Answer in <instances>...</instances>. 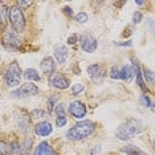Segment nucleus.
<instances>
[{"label":"nucleus","instance_id":"10","mask_svg":"<svg viewBox=\"0 0 155 155\" xmlns=\"http://www.w3.org/2000/svg\"><path fill=\"white\" fill-rule=\"evenodd\" d=\"M3 44L9 49H15L20 45V40L16 31H7L3 37Z\"/></svg>","mask_w":155,"mask_h":155},{"label":"nucleus","instance_id":"16","mask_svg":"<svg viewBox=\"0 0 155 155\" xmlns=\"http://www.w3.org/2000/svg\"><path fill=\"white\" fill-rule=\"evenodd\" d=\"M24 78L28 81H40L41 77L37 73L36 69H27L25 72H24Z\"/></svg>","mask_w":155,"mask_h":155},{"label":"nucleus","instance_id":"34","mask_svg":"<svg viewBox=\"0 0 155 155\" xmlns=\"http://www.w3.org/2000/svg\"><path fill=\"white\" fill-rule=\"evenodd\" d=\"M115 44H117V45H119V47H131V45H133V43H131V41H126V43H115Z\"/></svg>","mask_w":155,"mask_h":155},{"label":"nucleus","instance_id":"27","mask_svg":"<svg viewBox=\"0 0 155 155\" xmlns=\"http://www.w3.org/2000/svg\"><path fill=\"white\" fill-rule=\"evenodd\" d=\"M142 19H143V16H142V13L140 12H135L133 15V23L134 24H139L140 21H142Z\"/></svg>","mask_w":155,"mask_h":155},{"label":"nucleus","instance_id":"22","mask_svg":"<svg viewBox=\"0 0 155 155\" xmlns=\"http://www.w3.org/2000/svg\"><path fill=\"white\" fill-rule=\"evenodd\" d=\"M54 113H56V115H57V117H65V106H64V104L56 105Z\"/></svg>","mask_w":155,"mask_h":155},{"label":"nucleus","instance_id":"28","mask_svg":"<svg viewBox=\"0 0 155 155\" xmlns=\"http://www.w3.org/2000/svg\"><path fill=\"white\" fill-rule=\"evenodd\" d=\"M31 114H32L35 118H40V117H44L45 115V111L41 110V109H35V110H32Z\"/></svg>","mask_w":155,"mask_h":155},{"label":"nucleus","instance_id":"2","mask_svg":"<svg viewBox=\"0 0 155 155\" xmlns=\"http://www.w3.org/2000/svg\"><path fill=\"white\" fill-rule=\"evenodd\" d=\"M142 131H143L142 123L139 121H137V119H129V121L122 123V125L117 129L115 137L121 140H129V139H131L134 135L140 134Z\"/></svg>","mask_w":155,"mask_h":155},{"label":"nucleus","instance_id":"6","mask_svg":"<svg viewBox=\"0 0 155 155\" xmlns=\"http://www.w3.org/2000/svg\"><path fill=\"white\" fill-rule=\"evenodd\" d=\"M80 44H81L82 51L86 52V53H93V52L98 48L97 40L91 36V35H89V33L81 35V36H80Z\"/></svg>","mask_w":155,"mask_h":155},{"label":"nucleus","instance_id":"25","mask_svg":"<svg viewBox=\"0 0 155 155\" xmlns=\"http://www.w3.org/2000/svg\"><path fill=\"white\" fill-rule=\"evenodd\" d=\"M85 90V86L82 85V84H74V85L72 86V93L74 94V96H77V94L82 93V91Z\"/></svg>","mask_w":155,"mask_h":155},{"label":"nucleus","instance_id":"36","mask_svg":"<svg viewBox=\"0 0 155 155\" xmlns=\"http://www.w3.org/2000/svg\"><path fill=\"white\" fill-rule=\"evenodd\" d=\"M135 4H137V5H143L144 2H135Z\"/></svg>","mask_w":155,"mask_h":155},{"label":"nucleus","instance_id":"32","mask_svg":"<svg viewBox=\"0 0 155 155\" xmlns=\"http://www.w3.org/2000/svg\"><path fill=\"white\" fill-rule=\"evenodd\" d=\"M77 41H80V38H78V36H77V35H73V36H70V37L68 38V43H69V44H76Z\"/></svg>","mask_w":155,"mask_h":155},{"label":"nucleus","instance_id":"1","mask_svg":"<svg viewBox=\"0 0 155 155\" xmlns=\"http://www.w3.org/2000/svg\"><path fill=\"white\" fill-rule=\"evenodd\" d=\"M94 123L91 121H80L77 122L73 127H70L68 130V133H66V137H68L69 140H81L84 138H86V137H89L93 134L94 131Z\"/></svg>","mask_w":155,"mask_h":155},{"label":"nucleus","instance_id":"12","mask_svg":"<svg viewBox=\"0 0 155 155\" xmlns=\"http://www.w3.org/2000/svg\"><path fill=\"white\" fill-rule=\"evenodd\" d=\"M52 131H53V127H52V125L47 121L40 122L35 126V133L40 137H48L49 134H52Z\"/></svg>","mask_w":155,"mask_h":155},{"label":"nucleus","instance_id":"14","mask_svg":"<svg viewBox=\"0 0 155 155\" xmlns=\"http://www.w3.org/2000/svg\"><path fill=\"white\" fill-rule=\"evenodd\" d=\"M35 155H56L54 150L51 147L48 142H41L35 150Z\"/></svg>","mask_w":155,"mask_h":155},{"label":"nucleus","instance_id":"20","mask_svg":"<svg viewBox=\"0 0 155 155\" xmlns=\"http://www.w3.org/2000/svg\"><path fill=\"white\" fill-rule=\"evenodd\" d=\"M7 15H9V9H7V7L4 4H2V7H0V20H2V25L5 24Z\"/></svg>","mask_w":155,"mask_h":155},{"label":"nucleus","instance_id":"24","mask_svg":"<svg viewBox=\"0 0 155 155\" xmlns=\"http://www.w3.org/2000/svg\"><path fill=\"white\" fill-rule=\"evenodd\" d=\"M139 100H140V102H142L144 106H147V107H154V106H153V105H154V104H153V101L150 100V97L147 96V94H142Z\"/></svg>","mask_w":155,"mask_h":155},{"label":"nucleus","instance_id":"3","mask_svg":"<svg viewBox=\"0 0 155 155\" xmlns=\"http://www.w3.org/2000/svg\"><path fill=\"white\" fill-rule=\"evenodd\" d=\"M20 78H21V68L17 64V61L11 62L5 69L4 73V80L7 86L15 87L20 85Z\"/></svg>","mask_w":155,"mask_h":155},{"label":"nucleus","instance_id":"23","mask_svg":"<svg viewBox=\"0 0 155 155\" xmlns=\"http://www.w3.org/2000/svg\"><path fill=\"white\" fill-rule=\"evenodd\" d=\"M76 21L77 23H81V24H85L86 21H87V19H89V17H87V13H85V12H80V13H77L76 15Z\"/></svg>","mask_w":155,"mask_h":155},{"label":"nucleus","instance_id":"15","mask_svg":"<svg viewBox=\"0 0 155 155\" xmlns=\"http://www.w3.org/2000/svg\"><path fill=\"white\" fill-rule=\"evenodd\" d=\"M121 150L123 151V153H126L127 155H146V154H144L142 150L139 149V147L133 146V144H127V146L122 147Z\"/></svg>","mask_w":155,"mask_h":155},{"label":"nucleus","instance_id":"30","mask_svg":"<svg viewBox=\"0 0 155 155\" xmlns=\"http://www.w3.org/2000/svg\"><path fill=\"white\" fill-rule=\"evenodd\" d=\"M29 5H31V2H24V0H19L17 2V7H20V8H27Z\"/></svg>","mask_w":155,"mask_h":155},{"label":"nucleus","instance_id":"33","mask_svg":"<svg viewBox=\"0 0 155 155\" xmlns=\"http://www.w3.org/2000/svg\"><path fill=\"white\" fill-rule=\"evenodd\" d=\"M7 150H9V146H7V143L3 140V142H2V155H5Z\"/></svg>","mask_w":155,"mask_h":155},{"label":"nucleus","instance_id":"8","mask_svg":"<svg viewBox=\"0 0 155 155\" xmlns=\"http://www.w3.org/2000/svg\"><path fill=\"white\" fill-rule=\"evenodd\" d=\"M86 72H87V74H89L90 80L96 84H101L102 80L105 78V69H104V66L100 64H93V65L87 66Z\"/></svg>","mask_w":155,"mask_h":155},{"label":"nucleus","instance_id":"18","mask_svg":"<svg viewBox=\"0 0 155 155\" xmlns=\"http://www.w3.org/2000/svg\"><path fill=\"white\" fill-rule=\"evenodd\" d=\"M142 72H143V77H144V80H146V82L154 85L155 84V73L153 72V70L147 69V68H143Z\"/></svg>","mask_w":155,"mask_h":155},{"label":"nucleus","instance_id":"19","mask_svg":"<svg viewBox=\"0 0 155 155\" xmlns=\"http://www.w3.org/2000/svg\"><path fill=\"white\" fill-rule=\"evenodd\" d=\"M135 77H137V85H138L140 89L144 91V90H146V86H144V81L142 78V72H140V69H139V65H138V68H137V74H135Z\"/></svg>","mask_w":155,"mask_h":155},{"label":"nucleus","instance_id":"35","mask_svg":"<svg viewBox=\"0 0 155 155\" xmlns=\"http://www.w3.org/2000/svg\"><path fill=\"white\" fill-rule=\"evenodd\" d=\"M123 4H125V2H121V3H114V5H117V7H122Z\"/></svg>","mask_w":155,"mask_h":155},{"label":"nucleus","instance_id":"7","mask_svg":"<svg viewBox=\"0 0 155 155\" xmlns=\"http://www.w3.org/2000/svg\"><path fill=\"white\" fill-rule=\"evenodd\" d=\"M69 114L76 119H82L86 115V105L81 101H73L69 104Z\"/></svg>","mask_w":155,"mask_h":155},{"label":"nucleus","instance_id":"21","mask_svg":"<svg viewBox=\"0 0 155 155\" xmlns=\"http://www.w3.org/2000/svg\"><path fill=\"white\" fill-rule=\"evenodd\" d=\"M119 72H121V66L113 65L110 69V77L113 80H119Z\"/></svg>","mask_w":155,"mask_h":155},{"label":"nucleus","instance_id":"9","mask_svg":"<svg viewBox=\"0 0 155 155\" xmlns=\"http://www.w3.org/2000/svg\"><path fill=\"white\" fill-rule=\"evenodd\" d=\"M49 84H51L53 87H56V89H60V90H65L69 87V80L68 77L61 74V73H56V74H53L49 78Z\"/></svg>","mask_w":155,"mask_h":155},{"label":"nucleus","instance_id":"17","mask_svg":"<svg viewBox=\"0 0 155 155\" xmlns=\"http://www.w3.org/2000/svg\"><path fill=\"white\" fill-rule=\"evenodd\" d=\"M8 146H9V150H8L9 155H21V146H20V143L17 140H13Z\"/></svg>","mask_w":155,"mask_h":155},{"label":"nucleus","instance_id":"26","mask_svg":"<svg viewBox=\"0 0 155 155\" xmlns=\"http://www.w3.org/2000/svg\"><path fill=\"white\" fill-rule=\"evenodd\" d=\"M57 98H58V97L54 94V96H52V97L48 100V109H49V111L54 110V102L57 101Z\"/></svg>","mask_w":155,"mask_h":155},{"label":"nucleus","instance_id":"31","mask_svg":"<svg viewBox=\"0 0 155 155\" xmlns=\"http://www.w3.org/2000/svg\"><path fill=\"white\" fill-rule=\"evenodd\" d=\"M62 12H64L66 16H69V17L73 16V9L70 8V7H64V8H62Z\"/></svg>","mask_w":155,"mask_h":155},{"label":"nucleus","instance_id":"13","mask_svg":"<svg viewBox=\"0 0 155 155\" xmlns=\"http://www.w3.org/2000/svg\"><path fill=\"white\" fill-rule=\"evenodd\" d=\"M54 57L57 60L58 64H65L66 60H68V49L64 45H57L54 47Z\"/></svg>","mask_w":155,"mask_h":155},{"label":"nucleus","instance_id":"37","mask_svg":"<svg viewBox=\"0 0 155 155\" xmlns=\"http://www.w3.org/2000/svg\"><path fill=\"white\" fill-rule=\"evenodd\" d=\"M153 146H154V149H155V139L153 140Z\"/></svg>","mask_w":155,"mask_h":155},{"label":"nucleus","instance_id":"29","mask_svg":"<svg viewBox=\"0 0 155 155\" xmlns=\"http://www.w3.org/2000/svg\"><path fill=\"white\" fill-rule=\"evenodd\" d=\"M56 125L58 127H62V126L66 125V117H57L56 118Z\"/></svg>","mask_w":155,"mask_h":155},{"label":"nucleus","instance_id":"4","mask_svg":"<svg viewBox=\"0 0 155 155\" xmlns=\"http://www.w3.org/2000/svg\"><path fill=\"white\" fill-rule=\"evenodd\" d=\"M8 19H9V21H11L13 31H16L17 33L24 31V28H25V17H24V13L20 7L15 5V7L9 8Z\"/></svg>","mask_w":155,"mask_h":155},{"label":"nucleus","instance_id":"5","mask_svg":"<svg viewBox=\"0 0 155 155\" xmlns=\"http://www.w3.org/2000/svg\"><path fill=\"white\" fill-rule=\"evenodd\" d=\"M37 93H38V87L32 82H28V84H23V85H20L16 90H13L11 93V97L25 98V97H31V96H36Z\"/></svg>","mask_w":155,"mask_h":155},{"label":"nucleus","instance_id":"11","mask_svg":"<svg viewBox=\"0 0 155 155\" xmlns=\"http://www.w3.org/2000/svg\"><path fill=\"white\" fill-rule=\"evenodd\" d=\"M40 69H41V72H43L44 74H47V76L53 74V72H54V69H56L54 60L52 58L51 56H47V57H44L43 60H41V62H40Z\"/></svg>","mask_w":155,"mask_h":155}]
</instances>
